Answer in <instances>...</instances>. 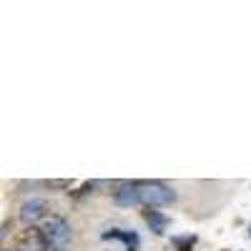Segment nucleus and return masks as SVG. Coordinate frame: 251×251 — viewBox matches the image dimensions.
I'll return each instance as SVG.
<instances>
[{"mask_svg": "<svg viewBox=\"0 0 251 251\" xmlns=\"http://www.w3.org/2000/svg\"><path fill=\"white\" fill-rule=\"evenodd\" d=\"M136 191H138V203L143 208L171 206L176 201V191L161 181H136Z\"/></svg>", "mask_w": 251, "mask_h": 251, "instance_id": "nucleus-1", "label": "nucleus"}, {"mask_svg": "<svg viewBox=\"0 0 251 251\" xmlns=\"http://www.w3.org/2000/svg\"><path fill=\"white\" fill-rule=\"evenodd\" d=\"M40 231H43V236L48 239L50 249H63V244L71 239V224H68L66 216L50 214L43 224H40Z\"/></svg>", "mask_w": 251, "mask_h": 251, "instance_id": "nucleus-2", "label": "nucleus"}, {"mask_svg": "<svg viewBox=\"0 0 251 251\" xmlns=\"http://www.w3.org/2000/svg\"><path fill=\"white\" fill-rule=\"evenodd\" d=\"M13 251H50V244L43 236V231H40V226H25L23 231L15 236Z\"/></svg>", "mask_w": 251, "mask_h": 251, "instance_id": "nucleus-3", "label": "nucleus"}, {"mask_svg": "<svg viewBox=\"0 0 251 251\" xmlns=\"http://www.w3.org/2000/svg\"><path fill=\"white\" fill-rule=\"evenodd\" d=\"M48 216H50V206L43 199H30V201H25L23 206H20V221H23L25 226H35L38 221L43 224Z\"/></svg>", "mask_w": 251, "mask_h": 251, "instance_id": "nucleus-4", "label": "nucleus"}, {"mask_svg": "<svg viewBox=\"0 0 251 251\" xmlns=\"http://www.w3.org/2000/svg\"><path fill=\"white\" fill-rule=\"evenodd\" d=\"M111 196L118 206H141L138 203V191H136V181H121L113 188Z\"/></svg>", "mask_w": 251, "mask_h": 251, "instance_id": "nucleus-5", "label": "nucleus"}, {"mask_svg": "<svg viewBox=\"0 0 251 251\" xmlns=\"http://www.w3.org/2000/svg\"><path fill=\"white\" fill-rule=\"evenodd\" d=\"M143 221L149 224V228L153 234H166V226H169V216L156 211V208H143Z\"/></svg>", "mask_w": 251, "mask_h": 251, "instance_id": "nucleus-6", "label": "nucleus"}, {"mask_svg": "<svg viewBox=\"0 0 251 251\" xmlns=\"http://www.w3.org/2000/svg\"><path fill=\"white\" fill-rule=\"evenodd\" d=\"M103 236H106V239H121V241H123L126 246H128V249H133V246L138 244V236H136L133 231H121V228H113V231H106Z\"/></svg>", "mask_w": 251, "mask_h": 251, "instance_id": "nucleus-7", "label": "nucleus"}, {"mask_svg": "<svg viewBox=\"0 0 251 251\" xmlns=\"http://www.w3.org/2000/svg\"><path fill=\"white\" fill-rule=\"evenodd\" d=\"M73 186V181H68V178H50V181H46V188H50V191H63V188H71Z\"/></svg>", "mask_w": 251, "mask_h": 251, "instance_id": "nucleus-8", "label": "nucleus"}, {"mask_svg": "<svg viewBox=\"0 0 251 251\" xmlns=\"http://www.w3.org/2000/svg\"><path fill=\"white\" fill-rule=\"evenodd\" d=\"M10 228H13V224H8V221H5V224H3V231H0V239H3V241L8 239V231H10Z\"/></svg>", "mask_w": 251, "mask_h": 251, "instance_id": "nucleus-9", "label": "nucleus"}, {"mask_svg": "<svg viewBox=\"0 0 251 251\" xmlns=\"http://www.w3.org/2000/svg\"><path fill=\"white\" fill-rule=\"evenodd\" d=\"M50 251H66V249H50Z\"/></svg>", "mask_w": 251, "mask_h": 251, "instance_id": "nucleus-10", "label": "nucleus"}, {"mask_svg": "<svg viewBox=\"0 0 251 251\" xmlns=\"http://www.w3.org/2000/svg\"><path fill=\"white\" fill-rule=\"evenodd\" d=\"M249 236H251V228H249Z\"/></svg>", "mask_w": 251, "mask_h": 251, "instance_id": "nucleus-11", "label": "nucleus"}, {"mask_svg": "<svg viewBox=\"0 0 251 251\" xmlns=\"http://www.w3.org/2000/svg\"><path fill=\"white\" fill-rule=\"evenodd\" d=\"M3 251H10V249H3Z\"/></svg>", "mask_w": 251, "mask_h": 251, "instance_id": "nucleus-12", "label": "nucleus"}]
</instances>
